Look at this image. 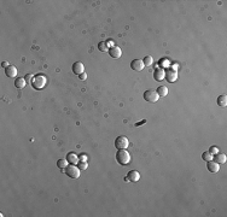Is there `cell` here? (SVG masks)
<instances>
[{
	"label": "cell",
	"mask_w": 227,
	"mask_h": 217,
	"mask_svg": "<svg viewBox=\"0 0 227 217\" xmlns=\"http://www.w3.org/2000/svg\"><path fill=\"white\" fill-rule=\"evenodd\" d=\"M116 161L121 165H127L130 162V155L127 152L126 149H121L116 153Z\"/></svg>",
	"instance_id": "obj_1"
},
{
	"label": "cell",
	"mask_w": 227,
	"mask_h": 217,
	"mask_svg": "<svg viewBox=\"0 0 227 217\" xmlns=\"http://www.w3.org/2000/svg\"><path fill=\"white\" fill-rule=\"evenodd\" d=\"M65 174L71 177V179H78L80 177V169L78 167H75V164H71V165H68L65 169H64Z\"/></svg>",
	"instance_id": "obj_2"
},
{
	"label": "cell",
	"mask_w": 227,
	"mask_h": 217,
	"mask_svg": "<svg viewBox=\"0 0 227 217\" xmlns=\"http://www.w3.org/2000/svg\"><path fill=\"white\" fill-rule=\"evenodd\" d=\"M143 98H144L147 103H156V101L160 99L158 94H157L155 91H152V89H147V91H145L144 94H143Z\"/></svg>",
	"instance_id": "obj_3"
},
{
	"label": "cell",
	"mask_w": 227,
	"mask_h": 217,
	"mask_svg": "<svg viewBox=\"0 0 227 217\" xmlns=\"http://www.w3.org/2000/svg\"><path fill=\"white\" fill-rule=\"evenodd\" d=\"M32 85H33V87H34L35 89H41V88H44L45 85H46V77H45L44 75H38L36 77L33 79Z\"/></svg>",
	"instance_id": "obj_4"
},
{
	"label": "cell",
	"mask_w": 227,
	"mask_h": 217,
	"mask_svg": "<svg viewBox=\"0 0 227 217\" xmlns=\"http://www.w3.org/2000/svg\"><path fill=\"white\" fill-rule=\"evenodd\" d=\"M129 145V141L126 136L121 135V136H117L116 140H115V147L117 150H121V149H127Z\"/></svg>",
	"instance_id": "obj_5"
},
{
	"label": "cell",
	"mask_w": 227,
	"mask_h": 217,
	"mask_svg": "<svg viewBox=\"0 0 227 217\" xmlns=\"http://www.w3.org/2000/svg\"><path fill=\"white\" fill-rule=\"evenodd\" d=\"M164 79L168 81V82H175L176 79H178V71L175 69H167L164 70Z\"/></svg>",
	"instance_id": "obj_6"
},
{
	"label": "cell",
	"mask_w": 227,
	"mask_h": 217,
	"mask_svg": "<svg viewBox=\"0 0 227 217\" xmlns=\"http://www.w3.org/2000/svg\"><path fill=\"white\" fill-rule=\"evenodd\" d=\"M109 54H110V57L111 58H115V59H117V58H120L121 57V54H122V51H121V48L120 47H117V46H111L110 48H109Z\"/></svg>",
	"instance_id": "obj_7"
},
{
	"label": "cell",
	"mask_w": 227,
	"mask_h": 217,
	"mask_svg": "<svg viewBox=\"0 0 227 217\" xmlns=\"http://www.w3.org/2000/svg\"><path fill=\"white\" fill-rule=\"evenodd\" d=\"M144 63H143V59H134V60H132V63H130V68L133 69V70H135V71H141L143 69H144Z\"/></svg>",
	"instance_id": "obj_8"
},
{
	"label": "cell",
	"mask_w": 227,
	"mask_h": 217,
	"mask_svg": "<svg viewBox=\"0 0 227 217\" xmlns=\"http://www.w3.org/2000/svg\"><path fill=\"white\" fill-rule=\"evenodd\" d=\"M127 180L128 181H132V182H137L140 180V174L137 171V170H130L128 174H127Z\"/></svg>",
	"instance_id": "obj_9"
},
{
	"label": "cell",
	"mask_w": 227,
	"mask_h": 217,
	"mask_svg": "<svg viewBox=\"0 0 227 217\" xmlns=\"http://www.w3.org/2000/svg\"><path fill=\"white\" fill-rule=\"evenodd\" d=\"M72 71L75 72V74H78V75H80V74H82V72H85V66H84V64H82L81 62L74 63V65H72Z\"/></svg>",
	"instance_id": "obj_10"
},
{
	"label": "cell",
	"mask_w": 227,
	"mask_h": 217,
	"mask_svg": "<svg viewBox=\"0 0 227 217\" xmlns=\"http://www.w3.org/2000/svg\"><path fill=\"white\" fill-rule=\"evenodd\" d=\"M208 164H207V168H208V170L210 171V173H217L219 170H220V164H217L216 162H214V161H209V162H207Z\"/></svg>",
	"instance_id": "obj_11"
},
{
	"label": "cell",
	"mask_w": 227,
	"mask_h": 217,
	"mask_svg": "<svg viewBox=\"0 0 227 217\" xmlns=\"http://www.w3.org/2000/svg\"><path fill=\"white\" fill-rule=\"evenodd\" d=\"M213 159H214V162H216L217 164H223V163H226L227 157H226V155L217 152V153H215V156H213Z\"/></svg>",
	"instance_id": "obj_12"
},
{
	"label": "cell",
	"mask_w": 227,
	"mask_h": 217,
	"mask_svg": "<svg viewBox=\"0 0 227 217\" xmlns=\"http://www.w3.org/2000/svg\"><path fill=\"white\" fill-rule=\"evenodd\" d=\"M5 74H6L8 77H16L17 76V69L14 65H9L5 69Z\"/></svg>",
	"instance_id": "obj_13"
},
{
	"label": "cell",
	"mask_w": 227,
	"mask_h": 217,
	"mask_svg": "<svg viewBox=\"0 0 227 217\" xmlns=\"http://www.w3.org/2000/svg\"><path fill=\"white\" fill-rule=\"evenodd\" d=\"M154 79L156 80V81H162V80H164V70H162V69H156L155 71H154Z\"/></svg>",
	"instance_id": "obj_14"
},
{
	"label": "cell",
	"mask_w": 227,
	"mask_h": 217,
	"mask_svg": "<svg viewBox=\"0 0 227 217\" xmlns=\"http://www.w3.org/2000/svg\"><path fill=\"white\" fill-rule=\"evenodd\" d=\"M156 93L158 94V97H167L168 95V88L166 87V86H160L158 88H157V91H156Z\"/></svg>",
	"instance_id": "obj_15"
},
{
	"label": "cell",
	"mask_w": 227,
	"mask_h": 217,
	"mask_svg": "<svg viewBox=\"0 0 227 217\" xmlns=\"http://www.w3.org/2000/svg\"><path fill=\"white\" fill-rule=\"evenodd\" d=\"M15 86L17 88H24L26 87V80L23 77H17V80L15 81Z\"/></svg>",
	"instance_id": "obj_16"
},
{
	"label": "cell",
	"mask_w": 227,
	"mask_h": 217,
	"mask_svg": "<svg viewBox=\"0 0 227 217\" xmlns=\"http://www.w3.org/2000/svg\"><path fill=\"white\" fill-rule=\"evenodd\" d=\"M217 105L221 107H225L227 105V97L226 95H220L217 98Z\"/></svg>",
	"instance_id": "obj_17"
},
{
	"label": "cell",
	"mask_w": 227,
	"mask_h": 217,
	"mask_svg": "<svg viewBox=\"0 0 227 217\" xmlns=\"http://www.w3.org/2000/svg\"><path fill=\"white\" fill-rule=\"evenodd\" d=\"M78 159H79V157H78L76 155H75V153H69L68 157H66V161L70 162L71 164H75V163L78 162Z\"/></svg>",
	"instance_id": "obj_18"
},
{
	"label": "cell",
	"mask_w": 227,
	"mask_h": 217,
	"mask_svg": "<svg viewBox=\"0 0 227 217\" xmlns=\"http://www.w3.org/2000/svg\"><path fill=\"white\" fill-rule=\"evenodd\" d=\"M98 50H99L100 52H106V51H109V47H108V45H106L105 41H100V42L98 44Z\"/></svg>",
	"instance_id": "obj_19"
},
{
	"label": "cell",
	"mask_w": 227,
	"mask_h": 217,
	"mask_svg": "<svg viewBox=\"0 0 227 217\" xmlns=\"http://www.w3.org/2000/svg\"><path fill=\"white\" fill-rule=\"evenodd\" d=\"M202 158L205 161V162H209V161H213V155L209 152V151H205L202 153Z\"/></svg>",
	"instance_id": "obj_20"
},
{
	"label": "cell",
	"mask_w": 227,
	"mask_h": 217,
	"mask_svg": "<svg viewBox=\"0 0 227 217\" xmlns=\"http://www.w3.org/2000/svg\"><path fill=\"white\" fill-rule=\"evenodd\" d=\"M152 62H154V59H152V57H150V56H146L143 59V63H144L145 66H150L151 64H152Z\"/></svg>",
	"instance_id": "obj_21"
},
{
	"label": "cell",
	"mask_w": 227,
	"mask_h": 217,
	"mask_svg": "<svg viewBox=\"0 0 227 217\" xmlns=\"http://www.w3.org/2000/svg\"><path fill=\"white\" fill-rule=\"evenodd\" d=\"M57 167L60 168V169H65L68 167V161L66 159H59L57 162Z\"/></svg>",
	"instance_id": "obj_22"
},
{
	"label": "cell",
	"mask_w": 227,
	"mask_h": 217,
	"mask_svg": "<svg viewBox=\"0 0 227 217\" xmlns=\"http://www.w3.org/2000/svg\"><path fill=\"white\" fill-rule=\"evenodd\" d=\"M79 169L86 170V169H87V163H86V162H80V164H79Z\"/></svg>",
	"instance_id": "obj_23"
},
{
	"label": "cell",
	"mask_w": 227,
	"mask_h": 217,
	"mask_svg": "<svg viewBox=\"0 0 227 217\" xmlns=\"http://www.w3.org/2000/svg\"><path fill=\"white\" fill-rule=\"evenodd\" d=\"M209 152L211 153V155H215V153H217V147L216 146H213L210 150H209Z\"/></svg>",
	"instance_id": "obj_24"
},
{
	"label": "cell",
	"mask_w": 227,
	"mask_h": 217,
	"mask_svg": "<svg viewBox=\"0 0 227 217\" xmlns=\"http://www.w3.org/2000/svg\"><path fill=\"white\" fill-rule=\"evenodd\" d=\"M79 77H80V80L85 81V80L87 79V75H86V72H82V74H80V75H79Z\"/></svg>",
	"instance_id": "obj_25"
},
{
	"label": "cell",
	"mask_w": 227,
	"mask_h": 217,
	"mask_svg": "<svg viewBox=\"0 0 227 217\" xmlns=\"http://www.w3.org/2000/svg\"><path fill=\"white\" fill-rule=\"evenodd\" d=\"M79 158H80V161H81V162H86V159H87V156H86V155L84 153V155H81V156H80Z\"/></svg>",
	"instance_id": "obj_26"
},
{
	"label": "cell",
	"mask_w": 227,
	"mask_h": 217,
	"mask_svg": "<svg viewBox=\"0 0 227 217\" xmlns=\"http://www.w3.org/2000/svg\"><path fill=\"white\" fill-rule=\"evenodd\" d=\"M32 77H33V75H30V74H29V75H27V76L24 77V80H27V81H29V80H30Z\"/></svg>",
	"instance_id": "obj_27"
},
{
	"label": "cell",
	"mask_w": 227,
	"mask_h": 217,
	"mask_svg": "<svg viewBox=\"0 0 227 217\" xmlns=\"http://www.w3.org/2000/svg\"><path fill=\"white\" fill-rule=\"evenodd\" d=\"M3 66H5V68H8V66H9V64H8L6 62H4V63H3Z\"/></svg>",
	"instance_id": "obj_28"
}]
</instances>
